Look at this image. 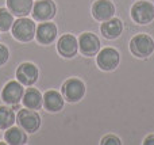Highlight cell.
Here are the masks:
<instances>
[{
	"label": "cell",
	"instance_id": "cell-1",
	"mask_svg": "<svg viewBox=\"0 0 154 145\" xmlns=\"http://www.w3.org/2000/svg\"><path fill=\"white\" fill-rule=\"evenodd\" d=\"M130 50L134 56L141 58L149 57L154 50V41L147 34H138L131 39Z\"/></svg>",
	"mask_w": 154,
	"mask_h": 145
},
{
	"label": "cell",
	"instance_id": "cell-2",
	"mask_svg": "<svg viewBox=\"0 0 154 145\" xmlns=\"http://www.w3.org/2000/svg\"><path fill=\"white\" fill-rule=\"evenodd\" d=\"M12 35L20 42H29L35 35V23L31 19L22 16L12 24Z\"/></svg>",
	"mask_w": 154,
	"mask_h": 145
},
{
	"label": "cell",
	"instance_id": "cell-3",
	"mask_svg": "<svg viewBox=\"0 0 154 145\" xmlns=\"http://www.w3.org/2000/svg\"><path fill=\"white\" fill-rule=\"evenodd\" d=\"M16 122L24 132L34 133L41 126V117L37 111L31 110V109L19 110L18 115H16Z\"/></svg>",
	"mask_w": 154,
	"mask_h": 145
},
{
	"label": "cell",
	"instance_id": "cell-4",
	"mask_svg": "<svg viewBox=\"0 0 154 145\" xmlns=\"http://www.w3.org/2000/svg\"><path fill=\"white\" fill-rule=\"evenodd\" d=\"M131 18L134 22L146 24L154 19V5L150 2L141 0L131 7Z\"/></svg>",
	"mask_w": 154,
	"mask_h": 145
},
{
	"label": "cell",
	"instance_id": "cell-5",
	"mask_svg": "<svg viewBox=\"0 0 154 145\" xmlns=\"http://www.w3.org/2000/svg\"><path fill=\"white\" fill-rule=\"evenodd\" d=\"M62 94L68 102H79L85 94V86L79 79H69L62 86Z\"/></svg>",
	"mask_w": 154,
	"mask_h": 145
},
{
	"label": "cell",
	"instance_id": "cell-6",
	"mask_svg": "<svg viewBox=\"0 0 154 145\" xmlns=\"http://www.w3.org/2000/svg\"><path fill=\"white\" fill-rule=\"evenodd\" d=\"M56 15V4L53 0H39L32 7V16L39 22L50 20Z\"/></svg>",
	"mask_w": 154,
	"mask_h": 145
},
{
	"label": "cell",
	"instance_id": "cell-7",
	"mask_svg": "<svg viewBox=\"0 0 154 145\" xmlns=\"http://www.w3.org/2000/svg\"><path fill=\"white\" fill-rule=\"evenodd\" d=\"M16 79L23 86H32L38 80V69L31 62H23L16 69Z\"/></svg>",
	"mask_w": 154,
	"mask_h": 145
},
{
	"label": "cell",
	"instance_id": "cell-8",
	"mask_svg": "<svg viewBox=\"0 0 154 145\" xmlns=\"http://www.w3.org/2000/svg\"><path fill=\"white\" fill-rule=\"evenodd\" d=\"M119 64V53L114 48H106L97 54V65L103 71H112Z\"/></svg>",
	"mask_w": 154,
	"mask_h": 145
},
{
	"label": "cell",
	"instance_id": "cell-9",
	"mask_svg": "<svg viewBox=\"0 0 154 145\" xmlns=\"http://www.w3.org/2000/svg\"><path fill=\"white\" fill-rule=\"evenodd\" d=\"M79 46L84 56H95L100 49V41L92 33H84L79 38Z\"/></svg>",
	"mask_w": 154,
	"mask_h": 145
},
{
	"label": "cell",
	"instance_id": "cell-10",
	"mask_svg": "<svg viewBox=\"0 0 154 145\" xmlns=\"http://www.w3.org/2000/svg\"><path fill=\"white\" fill-rule=\"evenodd\" d=\"M23 94H24V91H23V87H22V83L8 81L5 84V87L3 88L2 98L8 105H18L19 100L23 98Z\"/></svg>",
	"mask_w": 154,
	"mask_h": 145
},
{
	"label": "cell",
	"instance_id": "cell-11",
	"mask_svg": "<svg viewBox=\"0 0 154 145\" xmlns=\"http://www.w3.org/2000/svg\"><path fill=\"white\" fill-rule=\"evenodd\" d=\"M115 14V5L109 0H97L92 5V15L97 20H108Z\"/></svg>",
	"mask_w": 154,
	"mask_h": 145
},
{
	"label": "cell",
	"instance_id": "cell-12",
	"mask_svg": "<svg viewBox=\"0 0 154 145\" xmlns=\"http://www.w3.org/2000/svg\"><path fill=\"white\" fill-rule=\"evenodd\" d=\"M60 54L66 58L76 56L77 50H79V42H77L76 37L72 34H65L58 39V45H57Z\"/></svg>",
	"mask_w": 154,
	"mask_h": 145
},
{
	"label": "cell",
	"instance_id": "cell-13",
	"mask_svg": "<svg viewBox=\"0 0 154 145\" xmlns=\"http://www.w3.org/2000/svg\"><path fill=\"white\" fill-rule=\"evenodd\" d=\"M101 34L107 38V39H115L118 38L123 31V23L120 19L111 18L108 20H104V23L100 27Z\"/></svg>",
	"mask_w": 154,
	"mask_h": 145
},
{
	"label": "cell",
	"instance_id": "cell-14",
	"mask_svg": "<svg viewBox=\"0 0 154 145\" xmlns=\"http://www.w3.org/2000/svg\"><path fill=\"white\" fill-rule=\"evenodd\" d=\"M57 37V27L54 23H41L37 27V39L39 43L48 45Z\"/></svg>",
	"mask_w": 154,
	"mask_h": 145
},
{
	"label": "cell",
	"instance_id": "cell-15",
	"mask_svg": "<svg viewBox=\"0 0 154 145\" xmlns=\"http://www.w3.org/2000/svg\"><path fill=\"white\" fill-rule=\"evenodd\" d=\"M7 7L14 15L22 18L31 12L32 0H7Z\"/></svg>",
	"mask_w": 154,
	"mask_h": 145
},
{
	"label": "cell",
	"instance_id": "cell-16",
	"mask_svg": "<svg viewBox=\"0 0 154 145\" xmlns=\"http://www.w3.org/2000/svg\"><path fill=\"white\" fill-rule=\"evenodd\" d=\"M43 105H45L46 110L49 111H60L64 107V99L62 95L57 91H48L43 95Z\"/></svg>",
	"mask_w": 154,
	"mask_h": 145
},
{
	"label": "cell",
	"instance_id": "cell-17",
	"mask_svg": "<svg viewBox=\"0 0 154 145\" xmlns=\"http://www.w3.org/2000/svg\"><path fill=\"white\" fill-rule=\"evenodd\" d=\"M42 95L38 90L29 88L23 94V105L26 109H31V110H38L42 106Z\"/></svg>",
	"mask_w": 154,
	"mask_h": 145
},
{
	"label": "cell",
	"instance_id": "cell-18",
	"mask_svg": "<svg viewBox=\"0 0 154 145\" xmlns=\"http://www.w3.org/2000/svg\"><path fill=\"white\" fill-rule=\"evenodd\" d=\"M7 144L11 145H23L27 143V136L22 128H8L4 134Z\"/></svg>",
	"mask_w": 154,
	"mask_h": 145
},
{
	"label": "cell",
	"instance_id": "cell-19",
	"mask_svg": "<svg viewBox=\"0 0 154 145\" xmlns=\"http://www.w3.org/2000/svg\"><path fill=\"white\" fill-rule=\"evenodd\" d=\"M15 122V114L10 107L0 106V129L5 130L11 128Z\"/></svg>",
	"mask_w": 154,
	"mask_h": 145
},
{
	"label": "cell",
	"instance_id": "cell-20",
	"mask_svg": "<svg viewBox=\"0 0 154 145\" xmlns=\"http://www.w3.org/2000/svg\"><path fill=\"white\" fill-rule=\"evenodd\" d=\"M14 24V18L7 10L0 8V30L2 31H7L11 29V26Z\"/></svg>",
	"mask_w": 154,
	"mask_h": 145
},
{
	"label": "cell",
	"instance_id": "cell-21",
	"mask_svg": "<svg viewBox=\"0 0 154 145\" xmlns=\"http://www.w3.org/2000/svg\"><path fill=\"white\" fill-rule=\"evenodd\" d=\"M101 144L103 145H119L122 143H120V140L116 137V136L109 134V136H106V137L101 140Z\"/></svg>",
	"mask_w": 154,
	"mask_h": 145
},
{
	"label": "cell",
	"instance_id": "cell-22",
	"mask_svg": "<svg viewBox=\"0 0 154 145\" xmlns=\"http://www.w3.org/2000/svg\"><path fill=\"white\" fill-rule=\"evenodd\" d=\"M10 57V52L4 45H0V65H4Z\"/></svg>",
	"mask_w": 154,
	"mask_h": 145
},
{
	"label": "cell",
	"instance_id": "cell-23",
	"mask_svg": "<svg viewBox=\"0 0 154 145\" xmlns=\"http://www.w3.org/2000/svg\"><path fill=\"white\" fill-rule=\"evenodd\" d=\"M143 144H145V145H154V134H153V136H149V137L145 138Z\"/></svg>",
	"mask_w": 154,
	"mask_h": 145
}]
</instances>
